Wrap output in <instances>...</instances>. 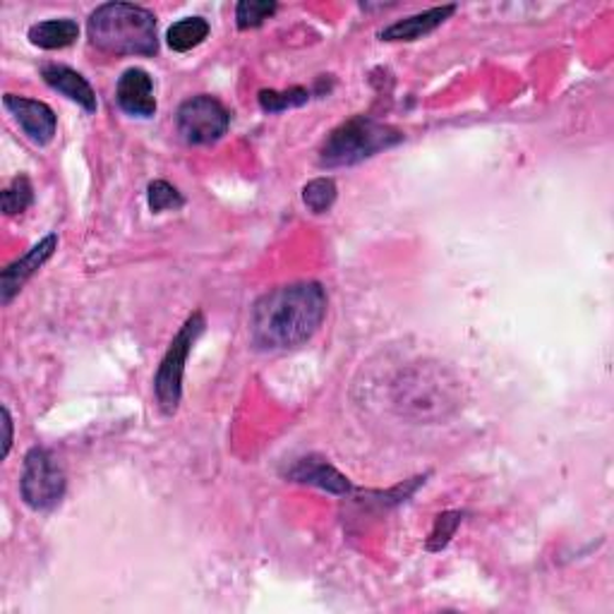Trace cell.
<instances>
[{"label":"cell","mask_w":614,"mask_h":614,"mask_svg":"<svg viewBox=\"0 0 614 614\" xmlns=\"http://www.w3.org/2000/svg\"><path fill=\"white\" fill-rule=\"evenodd\" d=\"M399 142H403L401 130L375 121V118L356 115L334 127L330 137L324 139L320 149V164L326 168L353 166L384 149L397 147Z\"/></svg>","instance_id":"obj_3"},{"label":"cell","mask_w":614,"mask_h":614,"mask_svg":"<svg viewBox=\"0 0 614 614\" xmlns=\"http://www.w3.org/2000/svg\"><path fill=\"white\" fill-rule=\"evenodd\" d=\"M42 77H44V82L51 87V89H56L58 94H63L65 99H70L75 103H80V107L87 111V113H94L97 111V94H94V89H91V85L85 80V77L68 68V65H58V63H46L44 68H42Z\"/></svg>","instance_id":"obj_11"},{"label":"cell","mask_w":614,"mask_h":614,"mask_svg":"<svg viewBox=\"0 0 614 614\" xmlns=\"http://www.w3.org/2000/svg\"><path fill=\"white\" fill-rule=\"evenodd\" d=\"M456 12V5H442V8H433L425 10L421 15H413L406 20H399L391 24V27L380 32L382 42H417L427 34H433L437 27H442Z\"/></svg>","instance_id":"obj_13"},{"label":"cell","mask_w":614,"mask_h":614,"mask_svg":"<svg viewBox=\"0 0 614 614\" xmlns=\"http://www.w3.org/2000/svg\"><path fill=\"white\" fill-rule=\"evenodd\" d=\"M77 36H80V27H77L75 20L68 18L38 22L30 30V42L44 51H58L70 46Z\"/></svg>","instance_id":"obj_14"},{"label":"cell","mask_w":614,"mask_h":614,"mask_svg":"<svg viewBox=\"0 0 614 614\" xmlns=\"http://www.w3.org/2000/svg\"><path fill=\"white\" fill-rule=\"evenodd\" d=\"M442 380L437 377H427L423 370H415L409 377H403V382L397 384V403L406 411L415 413L417 417L427 415H442V409L451 403L447 389L439 387Z\"/></svg>","instance_id":"obj_7"},{"label":"cell","mask_w":614,"mask_h":614,"mask_svg":"<svg viewBox=\"0 0 614 614\" xmlns=\"http://www.w3.org/2000/svg\"><path fill=\"white\" fill-rule=\"evenodd\" d=\"M326 317V291L317 281L279 286L250 312V342L257 350H289L320 332Z\"/></svg>","instance_id":"obj_1"},{"label":"cell","mask_w":614,"mask_h":614,"mask_svg":"<svg viewBox=\"0 0 614 614\" xmlns=\"http://www.w3.org/2000/svg\"><path fill=\"white\" fill-rule=\"evenodd\" d=\"M56 250H58V235L48 233L46 238L38 241L27 255H22L20 259H15V263L3 269V273H0V300H3V305H8L10 300L22 291V286L48 263L51 255Z\"/></svg>","instance_id":"obj_9"},{"label":"cell","mask_w":614,"mask_h":614,"mask_svg":"<svg viewBox=\"0 0 614 614\" xmlns=\"http://www.w3.org/2000/svg\"><path fill=\"white\" fill-rule=\"evenodd\" d=\"M91 46L113 56H154L159 51L156 18L133 3H103L89 15Z\"/></svg>","instance_id":"obj_2"},{"label":"cell","mask_w":614,"mask_h":614,"mask_svg":"<svg viewBox=\"0 0 614 614\" xmlns=\"http://www.w3.org/2000/svg\"><path fill=\"white\" fill-rule=\"evenodd\" d=\"M277 12V3H267V0H243L235 8V22L238 30H253L259 27L265 20H269Z\"/></svg>","instance_id":"obj_20"},{"label":"cell","mask_w":614,"mask_h":614,"mask_svg":"<svg viewBox=\"0 0 614 614\" xmlns=\"http://www.w3.org/2000/svg\"><path fill=\"white\" fill-rule=\"evenodd\" d=\"M3 427H5V439H3V454H10V444H12V417L10 411L3 409Z\"/></svg>","instance_id":"obj_22"},{"label":"cell","mask_w":614,"mask_h":614,"mask_svg":"<svg viewBox=\"0 0 614 614\" xmlns=\"http://www.w3.org/2000/svg\"><path fill=\"white\" fill-rule=\"evenodd\" d=\"M286 478L295 482H305V485H315L320 490H326L332 494H348L350 482L346 476L338 473V470L324 459L317 456H308V459L295 461L289 470H286Z\"/></svg>","instance_id":"obj_12"},{"label":"cell","mask_w":614,"mask_h":614,"mask_svg":"<svg viewBox=\"0 0 614 614\" xmlns=\"http://www.w3.org/2000/svg\"><path fill=\"white\" fill-rule=\"evenodd\" d=\"M336 182L332 178H315L303 188V202L312 214L330 212L336 202Z\"/></svg>","instance_id":"obj_18"},{"label":"cell","mask_w":614,"mask_h":614,"mask_svg":"<svg viewBox=\"0 0 614 614\" xmlns=\"http://www.w3.org/2000/svg\"><path fill=\"white\" fill-rule=\"evenodd\" d=\"M231 125V113L219 99L200 94L180 103L176 115L178 135L188 142V145H214L226 135Z\"/></svg>","instance_id":"obj_6"},{"label":"cell","mask_w":614,"mask_h":614,"mask_svg":"<svg viewBox=\"0 0 614 614\" xmlns=\"http://www.w3.org/2000/svg\"><path fill=\"white\" fill-rule=\"evenodd\" d=\"M310 101V91L305 87H291V89H263L259 91V107L265 113H281L286 109L303 107Z\"/></svg>","instance_id":"obj_16"},{"label":"cell","mask_w":614,"mask_h":614,"mask_svg":"<svg viewBox=\"0 0 614 614\" xmlns=\"http://www.w3.org/2000/svg\"><path fill=\"white\" fill-rule=\"evenodd\" d=\"M147 204L154 214L168 212V209H180L186 204V198L166 180H154L147 188Z\"/></svg>","instance_id":"obj_19"},{"label":"cell","mask_w":614,"mask_h":614,"mask_svg":"<svg viewBox=\"0 0 614 614\" xmlns=\"http://www.w3.org/2000/svg\"><path fill=\"white\" fill-rule=\"evenodd\" d=\"M115 101L123 113L133 118H152L156 113V97L152 75L142 68H130L121 75L115 87Z\"/></svg>","instance_id":"obj_10"},{"label":"cell","mask_w":614,"mask_h":614,"mask_svg":"<svg viewBox=\"0 0 614 614\" xmlns=\"http://www.w3.org/2000/svg\"><path fill=\"white\" fill-rule=\"evenodd\" d=\"M34 202V188L27 176H18L15 180L0 194V204H3V212L8 216H18L22 212H27Z\"/></svg>","instance_id":"obj_17"},{"label":"cell","mask_w":614,"mask_h":614,"mask_svg":"<svg viewBox=\"0 0 614 614\" xmlns=\"http://www.w3.org/2000/svg\"><path fill=\"white\" fill-rule=\"evenodd\" d=\"M20 492L24 504L34 512H46L60 504L65 494V470L48 449L34 447L24 456Z\"/></svg>","instance_id":"obj_5"},{"label":"cell","mask_w":614,"mask_h":614,"mask_svg":"<svg viewBox=\"0 0 614 614\" xmlns=\"http://www.w3.org/2000/svg\"><path fill=\"white\" fill-rule=\"evenodd\" d=\"M3 103H5V109L10 111V115L15 118V123L22 127L24 137L32 139L34 145L46 147L48 142L54 139L58 118H56L54 109L48 107V103L24 99V97H18V94H5Z\"/></svg>","instance_id":"obj_8"},{"label":"cell","mask_w":614,"mask_h":614,"mask_svg":"<svg viewBox=\"0 0 614 614\" xmlns=\"http://www.w3.org/2000/svg\"><path fill=\"white\" fill-rule=\"evenodd\" d=\"M461 518H464L461 512H444V514H439L435 518V528H433V533H429V538H427V550L429 552H439L442 547H447L449 540L454 538L456 528L461 526Z\"/></svg>","instance_id":"obj_21"},{"label":"cell","mask_w":614,"mask_h":614,"mask_svg":"<svg viewBox=\"0 0 614 614\" xmlns=\"http://www.w3.org/2000/svg\"><path fill=\"white\" fill-rule=\"evenodd\" d=\"M204 315L198 310L186 320V324L180 326V332L174 336L171 346H168L166 356L161 358L159 370H156L154 377V391H156V401L166 415H171L178 411V403L182 397V375H186V362L190 350L194 346V342L202 336L204 332Z\"/></svg>","instance_id":"obj_4"},{"label":"cell","mask_w":614,"mask_h":614,"mask_svg":"<svg viewBox=\"0 0 614 614\" xmlns=\"http://www.w3.org/2000/svg\"><path fill=\"white\" fill-rule=\"evenodd\" d=\"M209 36V22L204 18H182L174 22L166 32V42L178 54L198 48L204 38Z\"/></svg>","instance_id":"obj_15"}]
</instances>
